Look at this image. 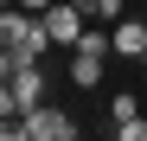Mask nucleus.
<instances>
[{
    "label": "nucleus",
    "mask_w": 147,
    "mask_h": 141,
    "mask_svg": "<svg viewBox=\"0 0 147 141\" xmlns=\"http://www.w3.org/2000/svg\"><path fill=\"white\" fill-rule=\"evenodd\" d=\"M0 45H7V58H38V52H51V26H45V13L7 7V13H0Z\"/></svg>",
    "instance_id": "1"
},
{
    "label": "nucleus",
    "mask_w": 147,
    "mask_h": 141,
    "mask_svg": "<svg viewBox=\"0 0 147 141\" xmlns=\"http://www.w3.org/2000/svg\"><path fill=\"white\" fill-rule=\"evenodd\" d=\"M115 52V39L109 32H96V26H83V39L70 45V83L77 90H96L102 83V58Z\"/></svg>",
    "instance_id": "2"
},
{
    "label": "nucleus",
    "mask_w": 147,
    "mask_h": 141,
    "mask_svg": "<svg viewBox=\"0 0 147 141\" xmlns=\"http://www.w3.org/2000/svg\"><path fill=\"white\" fill-rule=\"evenodd\" d=\"M45 26H51V45H77L83 39V26H90V13L77 7V0H51V7H45Z\"/></svg>",
    "instance_id": "3"
},
{
    "label": "nucleus",
    "mask_w": 147,
    "mask_h": 141,
    "mask_svg": "<svg viewBox=\"0 0 147 141\" xmlns=\"http://www.w3.org/2000/svg\"><path fill=\"white\" fill-rule=\"evenodd\" d=\"M26 135H32V141H77V122H70L64 109L38 103V109H26Z\"/></svg>",
    "instance_id": "4"
},
{
    "label": "nucleus",
    "mask_w": 147,
    "mask_h": 141,
    "mask_svg": "<svg viewBox=\"0 0 147 141\" xmlns=\"http://www.w3.org/2000/svg\"><path fill=\"white\" fill-rule=\"evenodd\" d=\"M109 39H115V58H147V19H115Z\"/></svg>",
    "instance_id": "5"
},
{
    "label": "nucleus",
    "mask_w": 147,
    "mask_h": 141,
    "mask_svg": "<svg viewBox=\"0 0 147 141\" xmlns=\"http://www.w3.org/2000/svg\"><path fill=\"white\" fill-rule=\"evenodd\" d=\"M115 135L121 141H147V122H141V115H134V122H115Z\"/></svg>",
    "instance_id": "6"
},
{
    "label": "nucleus",
    "mask_w": 147,
    "mask_h": 141,
    "mask_svg": "<svg viewBox=\"0 0 147 141\" xmlns=\"http://www.w3.org/2000/svg\"><path fill=\"white\" fill-rule=\"evenodd\" d=\"M19 7H32V13H45V7H51V0H19Z\"/></svg>",
    "instance_id": "7"
},
{
    "label": "nucleus",
    "mask_w": 147,
    "mask_h": 141,
    "mask_svg": "<svg viewBox=\"0 0 147 141\" xmlns=\"http://www.w3.org/2000/svg\"><path fill=\"white\" fill-rule=\"evenodd\" d=\"M128 7H134V0H128Z\"/></svg>",
    "instance_id": "8"
}]
</instances>
